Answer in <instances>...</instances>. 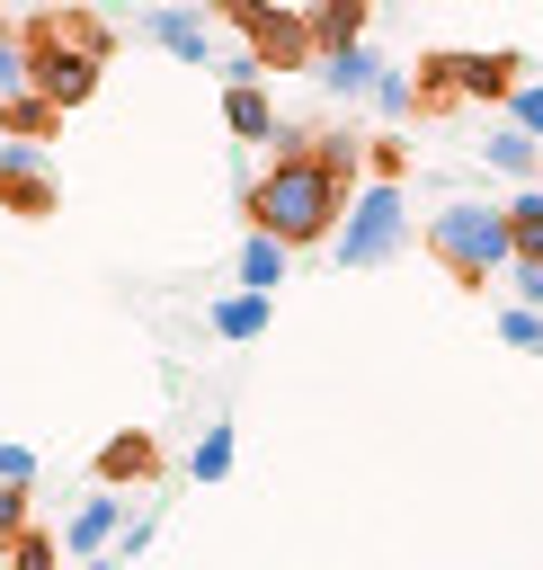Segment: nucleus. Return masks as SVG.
Instances as JSON below:
<instances>
[{"label":"nucleus","instance_id":"1","mask_svg":"<svg viewBox=\"0 0 543 570\" xmlns=\"http://www.w3.org/2000/svg\"><path fill=\"white\" fill-rule=\"evenodd\" d=\"M107 62H116V27L98 9H36V18H18V89H36L53 116L89 107Z\"/></svg>","mask_w":543,"mask_h":570},{"label":"nucleus","instance_id":"2","mask_svg":"<svg viewBox=\"0 0 543 570\" xmlns=\"http://www.w3.org/2000/svg\"><path fill=\"white\" fill-rule=\"evenodd\" d=\"M347 196H356V178L320 169L312 151H276V160H267V169L249 178L240 214H249V232H267L276 249H320V240L338 232Z\"/></svg>","mask_w":543,"mask_h":570},{"label":"nucleus","instance_id":"3","mask_svg":"<svg viewBox=\"0 0 543 570\" xmlns=\"http://www.w3.org/2000/svg\"><path fill=\"white\" fill-rule=\"evenodd\" d=\"M427 258L454 276V285H490V276H507L516 258H507V223H498V205H445V214H427Z\"/></svg>","mask_w":543,"mask_h":570},{"label":"nucleus","instance_id":"4","mask_svg":"<svg viewBox=\"0 0 543 570\" xmlns=\"http://www.w3.org/2000/svg\"><path fill=\"white\" fill-rule=\"evenodd\" d=\"M409 249V214H401V187H356L347 196V214H338V232H329V267H383V258H401Z\"/></svg>","mask_w":543,"mask_h":570},{"label":"nucleus","instance_id":"5","mask_svg":"<svg viewBox=\"0 0 543 570\" xmlns=\"http://www.w3.org/2000/svg\"><path fill=\"white\" fill-rule=\"evenodd\" d=\"M214 18L249 36V62L258 71H312V36H303L294 9H276V0H214Z\"/></svg>","mask_w":543,"mask_h":570},{"label":"nucleus","instance_id":"6","mask_svg":"<svg viewBox=\"0 0 543 570\" xmlns=\"http://www.w3.org/2000/svg\"><path fill=\"white\" fill-rule=\"evenodd\" d=\"M0 205H9V214H27V223H45V214L62 205V187H53L45 151H27V142H0Z\"/></svg>","mask_w":543,"mask_h":570},{"label":"nucleus","instance_id":"7","mask_svg":"<svg viewBox=\"0 0 543 570\" xmlns=\"http://www.w3.org/2000/svg\"><path fill=\"white\" fill-rule=\"evenodd\" d=\"M125 517H134V499H125V490H98V499H80V508H71V525H62L53 543H62V552H80V561H98V552L125 534Z\"/></svg>","mask_w":543,"mask_h":570},{"label":"nucleus","instance_id":"8","mask_svg":"<svg viewBox=\"0 0 543 570\" xmlns=\"http://www.w3.org/2000/svg\"><path fill=\"white\" fill-rule=\"evenodd\" d=\"M142 481H160V445L142 428H125L116 445H98V490H142Z\"/></svg>","mask_w":543,"mask_h":570},{"label":"nucleus","instance_id":"9","mask_svg":"<svg viewBox=\"0 0 543 570\" xmlns=\"http://www.w3.org/2000/svg\"><path fill=\"white\" fill-rule=\"evenodd\" d=\"M142 36L160 53H178V62H214V27L196 9H142Z\"/></svg>","mask_w":543,"mask_h":570},{"label":"nucleus","instance_id":"10","mask_svg":"<svg viewBox=\"0 0 543 570\" xmlns=\"http://www.w3.org/2000/svg\"><path fill=\"white\" fill-rule=\"evenodd\" d=\"M365 18H374V0H312L303 36H312V53H338V45H365Z\"/></svg>","mask_w":543,"mask_h":570},{"label":"nucleus","instance_id":"11","mask_svg":"<svg viewBox=\"0 0 543 570\" xmlns=\"http://www.w3.org/2000/svg\"><path fill=\"white\" fill-rule=\"evenodd\" d=\"M223 125H231V142H276L267 89H258V80H223Z\"/></svg>","mask_w":543,"mask_h":570},{"label":"nucleus","instance_id":"12","mask_svg":"<svg viewBox=\"0 0 543 570\" xmlns=\"http://www.w3.org/2000/svg\"><path fill=\"white\" fill-rule=\"evenodd\" d=\"M53 125H62V116H53L36 89H9V98H0V142H27V151H45V142H53Z\"/></svg>","mask_w":543,"mask_h":570},{"label":"nucleus","instance_id":"13","mask_svg":"<svg viewBox=\"0 0 543 570\" xmlns=\"http://www.w3.org/2000/svg\"><path fill=\"white\" fill-rule=\"evenodd\" d=\"M312 80H320L329 98H365V89H374V53H365V45H338V53H312Z\"/></svg>","mask_w":543,"mask_h":570},{"label":"nucleus","instance_id":"14","mask_svg":"<svg viewBox=\"0 0 543 570\" xmlns=\"http://www.w3.org/2000/svg\"><path fill=\"white\" fill-rule=\"evenodd\" d=\"M498 223H507V258L516 267H543V187H525L516 205H498Z\"/></svg>","mask_w":543,"mask_h":570},{"label":"nucleus","instance_id":"15","mask_svg":"<svg viewBox=\"0 0 543 570\" xmlns=\"http://www.w3.org/2000/svg\"><path fill=\"white\" fill-rule=\"evenodd\" d=\"M205 321H214V338H231V347H240V338H258V330L276 321V303H267V294H223Z\"/></svg>","mask_w":543,"mask_h":570},{"label":"nucleus","instance_id":"16","mask_svg":"<svg viewBox=\"0 0 543 570\" xmlns=\"http://www.w3.org/2000/svg\"><path fill=\"white\" fill-rule=\"evenodd\" d=\"M285 258H294V249H276L267 232H249V240H240V294H267V285H285Z\"/></svg>","mask_w":543,"mask_h":570},{"label":"nucleus","instance_id":"17","mask_svg":"<svg viewBox=\"0 0 543 570\" xmlns=\"http://www.w3.org/2000/svg\"><path fill=\"white\" fill-rule=\"evenodd\" d=\"M481 160H490V169H507V178H525V187H534V169H543V151H534L516 125H498V134L481 142Z\"/></svg>","mask_w":543,"mask_h":570},{"label":"nucleus","instance_id":"18","mask_svg":"<svg viewBox=\"0 0 543 570\" xmlns=\"http://www.w3.org/2000/svg\"><path fill=\"white\" fill-rule=\"evenodd\" d=\"M223 472H231V428H205L187 445V481H223Z\"/></svg>","mask_w":543,"mask_h":570},{"label":"nucleus","instance_id":"19","mask_svg":"<svg viewBox=\"0 0 543 570\" xmlns=\"http://www.w3.org/2000/svg\"><path fill=\"white\" fill-rule=\"evenodd\" d=\"M9 570H62V543H53V525H27V534H9Z\"/></svg>","mask_w":543,"mask_h":570},{"label":"nucleus","instance_id":"20","mask_svg":"<svg viewBox=\"0 0 543 570\" xmlns=\"http://www.w3.org/2000/svg\"><path fill=\"white\" fill-rule=\"evenodd\" d=\"M498 107L516 116V134H525V142H543V80H516V89H507Z\"/></svg>","mask_w":543,"mask_h":570},{"label":"nucleus","instance_id":"21","mask_svg":"<svg viewBox=\"0 0 543 570\" xmlns=\"http://www.w3.org/2000/svg\"><path fill=\"white\" fill-rule=\"evenodd\" d=\"M27 525H36V490L0 481V543H9V534H27Z\"/></svg>","mask_w":543,"mask_h":570},{"label":"nucleus","instance_id":"22","mask_svg":"<svg viewBox=\"0 0 543 570\" xmlns=\"http://www.w3.org/2000/svg\"><path fill=\"white\" fill-rule=\"evenodd\" d=\"M365 169H374V187H401V178H409V142H374Z\"/></svg>","mask_w":543,"mask_h":570},{"label":"nucleus","instance_id":"23","mask_svg":"<svg viewBox=\"0 0 543 570\" xmlns=\"http://www.w3.org/2000/svg\"><path fill=\"white\" fill-rule=\"evenodd\" d=\"M383 116H409V71H374V89H365Z\"/></svg>","mask_w":543,"mask_h":570},{"label":"nucleus","instance_id":"24","mask_svg":"<svg viewBox=\"0 0 543 570\" xmlns=\"http://www.w3.org/2000/svg\"><path fill=\"white\" fill-rule=\"evenodd\" d=\"M498 338H507V347H543V312H525V303L498 312Z\"/></svg>","mask_w":543,"mask_h":570},{"label":"nucleus","instance_id":"25","mask_svg":"<svg viewBox=\"0 0 543 570\" xmlns=\"http://www.w3.org/2000/svg\"><path fill=\"white\" fill-rule=\"evenodd\" d=\"M0 481H18V490H36V454H27V445H9V436H0Z\"/></svg>","mask_w":543,"mask_h":570},{"label":"nucleus","instance_id":"26","mask_svg":"<svg viewBox=\"0 0 543 570\" xmlns=\"http://www.w3.org/2000/svg\"><path fill=\"white\" fill-rule=\"evenodd\" d=\"M507 276H516V303H525V312H543V267H507Z\"/></svg>","mask_w":543,"mask_h":570},{"label":"nucleus","instance_id":"27","mask_svg":"<svg viewBox=\"0 0 543 570\" xmlns=\"http://www.w3.org/2000/svg\"><path fill=\"white\" fill-rule=\"evenodd\" d=\"M18 89V27H0V98Z\"/></svg>","mask_w":543,"mask_h":570},{"label":"nucleus","instance_id":"28","mask_svg":"<svg viewBox=\"0 0 543 570\" xmlns=\"http://www.w3.org/2000/svg\"><path fill=\"white\" fill-rule=\"evenodd\" d=\"M80 570H125V561H116V552H98V561H80Z\"/></svg>","mask_w":543,"mask_h":570}]
</instances>
